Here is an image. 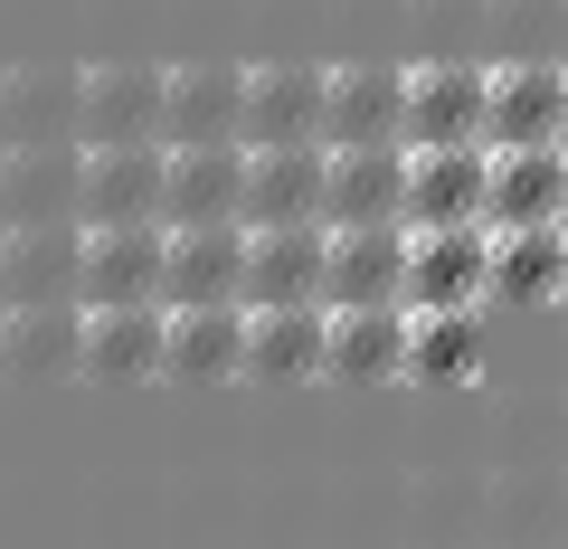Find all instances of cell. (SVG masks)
Here are the masks:
<instances>
[{"label":"cell","instance_id":"1","mask_svg":"<svg viewBox=\"0 0 568 549\" xmlns=\"http://www.w3.org/2000/svg\"><path fill=\"white\" fill-rule=\"evenodd\" d=\"M407 143H493V58L407 67Z\"/></svg>","mask_w":568,"mask_h":549},{"label":"cell","instance_id":"2","mask_svg":"<svg viewBox=\"0 0 568 549\" xmlns=\"http://www.w3.org/2000/svg\"><path fill=\"white\" fill-rule=\"evenodd\" d=\"M85 227H171V143H85Z\"/></svg>","mask_w":568,"mask_h":549},{"label":"cell","instance_id":"3","mask_svg":"<svg viewBox=\"0 0 568 549\" xmlns=\"http://www.w3.org/2000/svg\"><path fill=\"white\" fill-rule=\"evenodd\" d=\"M407 549H493V465L407 474Z\"/></svg>","mask_w":568,"mask_h":549},{"label":"cell","instance_id":"4","mask_svg":"<svg viewBox=\"0 0 568 549\" xmlns=\"http://www.w3.org/2000/svg\"><path fill=\"white\" fill-rule=\"evenodd\" d=\"M407 227L493 218V143H407Z\"/></svg>","mask_w":568,"mask_h":549},{"label":"cell","instance_id":"5","mask_svg":"<svg viewBox=\"0 0 568 549\" xmlns=\"http://www.w3.org/2000/svg\"><path fill=\"white\" fill-rule=\"evenodd\" d=\"M493 294V218L474 227H417L407 256V313H474Z\"/></svg>","mask_w":568,"mask_h":549},{"label":"cell","instance_id":"6","mask_svg":"<svg viewBox=\"0 0 568 549\" xmlns=\"http://www.w3.org/2000/svg\"><path fill=\"white\" fill-rule=\"evenodd\" d=\"M85 143H171V67H85Z\"/></svg>","mask_w":568,"mask_h":549},{"label":"cell","instance_id":"7","mask_svg":"<svg viewBox=\"0 0 568 549\" xmlns=\"http://www.w3.org/2000/svg\"><path fill=\"white\" fill-rule=\"evenodd\" d=\"M246 143H332V67L265 58L246 95Z\"/></svg>","mask_w":568,"mask_h":549},{"label":"cell","instance_id":"8","mask_svg":"<svg viewBox=\"0 0 568 549\" xmlns=\"http://www.w3.org/2000/svg\"><path fill=\"white\" fill-rule=\"evenodd\" d=\"M265 304H332V218L256 227V256H246V313H265Z\"/></svg>","mask_w":568,"mask_h":549},{"label":"cell","instance_id":"9","mask_svg":"<svg viewBox=\"0 0 568 549\" xmlns=\"http://www.w3.org/2000/svg\"><path fill=\"white\" fill-rule=\"evenodd\" d=\"M332 218V143H256L246 227H304Z\"/></svg>","mask_w":568,"mask_h":549},{"label":"cell","instance_id":"10","mask_svg":"<svg viewBox=\"0 0 568 549\" xmlns=\"http://www.w3.org/2000/svg\"><path fill=\"white\" fill-rule=\"evenodd\" d=\"M493 549H568V465H493Z\"/></svg>","mask_w":568,"mask_h":549},{"label":"cell","instance_id":"11","mask_svg":"<svg viewBox=\"0 0 568 549\" xmlns=\"http://www.w3.org/2000/svg\"><path fill=\"white\" fill-rule=\"evenodd\" d=\"M256 143H171V227H219L246 218Z\"/></svg>","mask_w":568,"mask_h":549},{"label":"cell","instance_id":"12","mask_svg":"<svg viewBox=\"0 0 568 549\" xmlns=\"http://www.w3.org/2000/svg\"><path fill=\"white\" fill-rule=\"evenodd\" d=\"M246 256H256V227L219 218V227H171V294L162 304H246Z\"/></svg>","mask_w":568,"mask_h":549},{"label":"cell","instance_id":"13","mask_svg":"<svg viewBox=\"0 0 568 549\" xmlns=\"http://www.w3.org/2000/svg\"><path fill=\"white\" fill-rule=\"evenodd\" d=\"M171 227H85V304H162Z\"/></svg>","mask_w":568,"mask_h":549},{"label":"cell","instance_id":"14","mask_svg":"<svg viewBox=\"0 0 568 549\" xmlns=\"http://www.w3.org/2000/svg\"><path fill=\"white\" fill-rule=\"evenodd\" d=\"M85 379H171V304H85Z\"/></svg>","mask_w":568,"mask_h":549},{"label":"cell","instance_id":"15","mask_svg":"<svg viewBox=\"0 0 568 549\" xmlns=\"http://www.w3.org/2000/svg\"><path fill=\"white\" fill-rule=\"evenodd\" d=\"M493 143H568V58H493Z\"/></svg>","mask_w":568,"mask_h":549},{"label":"cell","instance_id":"16","mask_svg":"<svg viewBox=\"0 0 568 549\" xmlns=\"http://www.w3.org/2000/svg\"><path fill=\"white\" fill-rule=\"evenodd\" d=\"M85 218V133H48V143H10V227Z\"/></svg>","mask_w":568,"mask_h":549},{"label":"cell","instance_id":"17","mask_svg":"<svg viewBox=\"0 0 568 549\" xmlns=\"http://www.w3.org/2000/svg\"><path fill=\"white\" fill-rule=\"evenodd\" d=\"M246 95H256V67L227 58L171 67V143H246Z\"/></svg>","mask_w":568,"mask_h":549},{"label":"cell","instance_id":"18","mask_svg":"<svg viewBox=\"0 0 568 549\" xmlns=\"http://www.w3.org/2000/svg\"><path fill=\"white\" fill-rule=\"evenodd\" d=\"M407 342H417L407 304H332V369L323 379H351V388L407 379Z\"/></svg>","mask_w":568,"mask_h":549},{"label":"cell","instance_id":"19","mask_svg":"<svg viewBox=\"0 0 568 549\" xmlns=\"http://www.w3.org/2000/svg\"><path fill=\"white\" fill-rule=\"evenodd\" d=\"M407 256H417L407 218L332 227V304H407Z\"/></svg>","mask_w":568,"mask_h":549},{"label":"cell","instance_id":"20","mask_svg":"<svg viewBox=\"0 0 568 549\" xmlns=\"http://www.w3.org/2000/svg\"><path fill=\"white\" fill-rule=\"evenodd\" d=\"M407 143H332V227L407 218Z\"/></svg>","mask_w":568,"mask_h":549},{"label":"cell","instance_id":"21","mask_svg":"<svg viewBox=\"0 0 568 549\" xmlns=\"http://www.w3.org/2000/svg\"><path fill=\"white\" fill-rule=\"evenodd\" d=\"M332 143H407V67L398 58L332 67Z\"/></svg>","mask_w":568,"mask_h":549},{"label":"cell","instance_id":"22","mask_svg":"<svg viewBox=\"0 0 568 549\" xmlns=\"http://www.w3.org/2000/svg\"><path fill=\"white\" fill-rule=\"evenodd\" d=\"M10 304H85V218L10 227Z\"/></svg>","mask_w":568,"mask_h":549},{"label":"cell","instance_id":"23","mask_svg":"<svg viewBox=\"0 0 568 549\" xmlns=\"http://www.w3.org/2000/svg\"><path fill=\"white\" fill-rule=\"evenodd\" d=\"M568 218V143H493V227Z\"/></svg>","mask_w":568,"mask_h":549},{"label":"cell","instance_id":"24","mask_svg":"<svg viewBox=\"0 0 568 549\" xmlns=\"http://www.w3.org/2000/svg\"><path fill=\"white\" fill-rule=\"evenodd\" d=\"M493 294L503 304H568V218L493 227Z\"/></svg>","mask_w":568,"mask_h":549},{"label":"cell","instance_id":"25","mask_svg":"<svg viewBox=\"0 0 568 549\" xmlns=\"http://www.w3.org/2000/svg\"><path fill=\"white\" fill-rule=\"evenodd\" d=\"M332 369V304H265L246 332V379H323Z\"/></svg>","mask_w":568,"mask_h":549},{"label":"cell","instance_id":"26","mask_svg":"<svg viewBox=\"0 0 568 549\" xmlns=\"http://www.w3.org/2000/svg\"><path fill=\"white\" fill-rule=\"evenodd\" d=\"M48 133H85V67L20 58L10 67V143H48Z\"/></svg>","mask_w":568,"mask_h":549},{"label":"cell","instance_id":"27","mask_svg":"<svg viewBox=\"0 0 568 549\" xmlns=\"http://www.w3.org/2000/svg\"><path fill=\"white\" fill-rule=\"evenodd\" d=\"M246 304H181L171 313V379H237L246 369Z\"/></svg>","mask_w":568,"mask_h":549},{"label":"cell","instance_id":"28","mask_svg":"<svg viewBox=\"0 0 568 549\" xmlns=\"http://www.w3.org/2000/svg\"><path fill=\"white\" fill-rule=\"evenodd\" d=\"M85 369V304H10V379Z\"/></svg>","mask_w":568,"mask_h":549},{"label":"cell","instance_id":"29","mask_svg":"<svg viewBox=\"0 0 568 549\" xmlns=\"http://www.w3.org/2000/svg\"><path fill=\"white\" fill-rule=\"evenodd\" d=\"M484 304L474 313H417V342H407V379L417 388H474L484 379Z\"/></svg>","mask_w":568,"mask_h":549},{"label":"cell","instance_id":"30","mask_svg":"<svg viewBox=\"0 0 568 549\" xmlns=\"http://www.w3.org/2000/svg\"><path fill=\"white\" fill-rule=\"evenodd\" d=\"M417 58H493V0H407Z\"/></svg>","mask_w":568,"mask_h":549},{"label":"cell","instance_id":"31","mask_svg":"<svg viewBox=\"0 0 568 549\" xmlns=\"http://www.w3.org/2000/svg\"><path fill=\"white\" fill-rule=\"evenodd\" d=\"M493 58H568V0H493Z\"/></svg>","mask_w":568,"mask_h":549},{"label":"cell","instance_id":"32","mask_svg":"<svg viewBox=\"0 0 568 549\" xmlns=\"http://www.w3.org/2000/svg\"><path fill=\"white\" fill-rule=\"evenodd\" d=\"M0 227H10V133H0Z\"/></svg>","mask_w":568,"mask_h":549},{"label":"cell","instance_id":"33","mask_svg":"<svg viewBox=\"0 0 568 549\" xmlns=\"http://www.w3.org/2000/svg\"><path fill=\"white\" fill-rule=\"evenodd\" d=\"M0 304H10V227H0Z\"/></svg>","mask_w":568,"mask_h":549},{"label":"cell","instance_id":"34","mask_svg":"<svg viewBox=\"0 0 568 549\" xmlns=\"http://www.w3.org/2000/svg\"><path fill=\"white\" fill-rule=\"evenodd\" d=\"M0 133H10V67H0Z\"/></svg>","mask_w":568,"mask_h":549},{"label":"cell","instance_id":"35","mask_svg":"<svg viewBox=\"0 0 568 549\" xmlns=\"http://www.w3.org/2000/svg\"><path fill=\"white\" fill-rule=\"evenodd\" d=\"M0 369H10V304H0Z\"/></svg>","mask_w":568,"mask_h":549}]
</instances>
